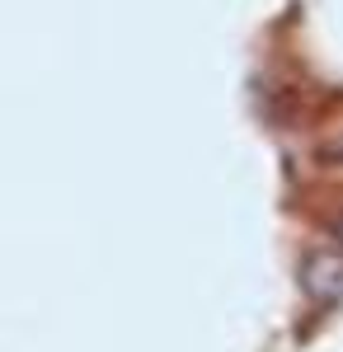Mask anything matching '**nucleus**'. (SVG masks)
<instances>
[{
    "label": "nucleus",
    "instance_id": "f257e3e1",
    "mask_svg": "<svg viewBox=\"0 0 343 352\" xmlns=\"http://www.w3.org/2000/svg\"><path fill=\"white\" fill-rule=\"evenodd\" d=\"M291 296H296L301 343L339 320L343 315V244L301 230L296 258H291Z\"/></svg>",
    "mask_w": 343,
    "mask_h": 352
},
{
    "label": "nucleus",
    "instance_id": "7ed1b4c3",
    "mask_svg": "<svg viewBox=\"0 0 343 352\" xmlns=\"http://www.w3.org/2000/svg\"><path fill=\"white\" fill-rule=\"evenodd\" d=\"M311 132V174L306 179H343V94L329 99L324 113L306 127Z\"/></svg>",
    "mask_w": 343,
    "mask_h": 352
},
{
    "label": "nucleus",
    "instance_id": "f03ea898",
    "mask_svg": "<svg viewBox=\"0 0 343 352\" xmlns=\"http://www.w3.org/2000/svg\"><path fill=\"white\" fill-rule=\"evenodd\" d=\"M306 235L343 244V179H301V197L291 207Z\"/></svg>",
    "mask_w": 343,
    "mask_h": 352
}]
</instances>
